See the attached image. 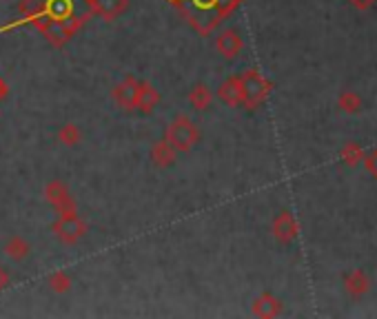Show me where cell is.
I'll list each match as a JSON object with an SVG mask.
<instances>
[{
    "label": "cell",
    "instance_id": "1",
    "mask_svg": "<svg viewBox=\"0 0 377 319\" xmlns=\"http://www.w3.org/2000/svg\"><path fill=\"white\" fill-rule=\"evenodd\" d=\"M92 0H21L18 18L0 27V33L18 27H33L45 36L51 47L62 49L92 21Z\"/></svg>",
    "mask_w": 377,
    "mask_h": 319
},
{
    "label": "cell",
    "instance_id": "2",
    "mask_svg": "<svg viewBox=\"0 0 377 319\" xmlns=\"http://www.w3.org/2000/svg\"><path fill=\"white\" fill-rule=\"evenodd\" d=\"M187 25L200 36H211L240 7L242 0H167Z\"/></svg>",
    "mask_w": 377,
    "mask_h": 319
},
{
    "label": "cell",
    "instance_id": "3",
    "mask_svg": "<svg viewBox=\"0 0 377 319\" xmlns=\"http://www.w3.org/2000/svg\"><path fill=\"white\" fill-rule=\"evenodd\" d=\"M165 140L175 148L177 153H189L191 148L200 142V129L189 116H177L167 126Z\"/></svg>",
    "mask_w": 377,
    "mask_h": 319
},
{
    "label": "cell",
    "instance_id": "4",
    "mask_svg": "<svg viewBox=\"0 0 377 319\" xmlns=\"http://www.w3.org/2000/svg\"><path fill=\"white\" fill-rule=\"evenodd\" d=\"M51 231L62 244L74 247V244H78L87 235V222L78 215V209L67 211V213H58V220L53 222Z\"/></svg>",
    "mask_w": 377,
    "mask_h": 319
},
{
    "label": "cell",
    "instance_id": "5",
    "mask_svg": "<svg viewBox=\"0 0 377 319\" xmlns=\"http://www.w3.org/2000/svg\"><path fill=\"white\" fill-rule=\"evenodd\" d=\"M242 107L246 109H256L264 102V98L268 96V89H271V85H268L262 76L260 71L256 69H248L244 71L242 76Z\"/></svg>",
    "mask_w": 377,
    "mask_h": 319
},
{
    "label": "cell",
    "instance_id": "6",
    "mask_svg": "<svg viewBox=\"0 0 377 319\" xmlns=\"http://www.w3.org/2000/svg\"><path fill=\"white\" fill-rule=\"evenodd\" d=\"M45 200L51 204V209L56 213H67V211H76V200L71 195L69 186L62 180H51L45 186Z\"/></svg>",
    "mask_w": 377,
    "mask_h": 319
},
{
    "label": "cell",
    "instance_id": "7",
    "mask_svg": "<svg viewBox=\"0 0 377 319\" xmlns=\"http://www.w3.org/2000/svg\"><path fill=\"white\" fill-rule=\"evenodd\" d=\"M244 47V38H242V33L238 29H222L218 33V38H215V49H218V53L222 55V58L226 60H233V58H238L240 51Z\"/></svg>",
    "mask_w": 377,
    "mask_h": 319
},
{
    "label": "cell",
    "instance_id": "8",
    "mask_svg": "<svg viewBox=\"0 0 377 319\" xmlns=\"http://www.w3.org/2000/svg\"><path fill=\"white\" fill-rule=\"evenodd\" d=\"M138 78L136 76H127L122 82H118L111 91L114 102L122 109V111H136V98H138Z\"/></svg>",
    "mask_w": 377,
    "mask_h": 319
},
{
    "label": "cell",
    "instance_id": "9",
    "mask_svg": "<svg viewBox=\"0 0 377 319\" xmlns=\"http://www.w3.org/2000/svg\"><path fill=\"white\" fill-rule=\"evenodd\" d=\"M131 0H92L94 5V16H100L102 21L114 23L129 9Z\"/></svg>",
    "mask_w": 377,
    "mask_h": 319
},
{
    "label": "cell",
    "instance_id": "10",
    "mask_svg": "<svg viewBox=\"0 0 377 319\" xmlns=\"http://www.w3.org/2000/svg\"><path fill=\"white\" fill-rule=\"evenodd\" d=\"M160 104V93L151 82L140 80L138 82V98H136V111L140 114H153V109Z\"/></svg>",
    "mask_w": 377,
    "mask_h": 319
},
{
    "label": "cell",
    "instance_id": "11",
    "mask_svg": "<svg viewBox=\"0 0 377 319\" xmlns=\"http://www.w3.org/2000/svg\"><path fill=\"white\" fill-rule=\"evenodd\" d=\"M175 158H177V151L167 142V140H158L153 142L151 151H149V160L155 168H169L175 164Z\"/></svg>",
    "mask_w": 377,
    "mask_h": 319
},
{
    "label": "cell",
    "instance_id": "12",
    "mask_svg": "<svg viewBox=\"0 0 377 319\" xmlns=\"http://www.w3.org/2000/svg\"><path fill=\"white\" fill-rule=\"evenodd\" d=\"M218 98L226 107H240L242 104V80L240 76H231L218 87Z\"/></svg>",
    "mask_w": 377,
    "mask_h": 319
},
{
    "label": "cell",
    "instance_id": "13",
    "mask_svg": "<svg viewBox=\"0 0 377 319\" xmlns=\"http://www.w3.org/2000/svg\"><path fill=\"white\" fill-rule=\"evenodd\" d=\"M211 100H213V93H211V89L204 82H197L189 91V104L195 111H207L211 107Z\"/></svg>",
    "mask_w": 377,
    "mask_h": 319
},
{
    "label": "cell",
    "instance_id": "14",
    "mask_svg": "<svg viewBox=\"0 0 377 319\" xmlns=\"http://www.w3.org/2000/svg\"><path fill=\"white\" fill-rule=\"evenodd\" d=\"M5 253L7 257H11L13 261H23L29 257L31 253V247H29V242L21 235H11L7 242H5Z\"/></svg>",
    "mask_w": 377,
    "mask_h": 319
},
{
    "label": "cell",
    "instance_id": "15",
    "mask_svg": "<svg viewBox=\"0 0 377 319\" xmlns=\"http://www.w3.org/2000/svg\"><path fill=\"white\" fill-rule=\"evenodd\" d=\"M273 233L280 242H291L295 237V222L289 213H280L273 222Z\"/></svg>",
    "mask_w": 377,
    "mask_h": 319
},
{
    "label": "cell",
    "instance_id": "16",
    "mask_svg": "<svg viewBox=\"0 0 377 319\" xmlns=\"http://www.w3.org/2000/svg\"><path fill=\"white\" fill-rule=\"evenodd\" d=\"M280 310H282V304L273 295H262V297L256 299V304H253V313L258 317H275Z\"/></svg>",
    "mask_w": 377,
    "mask_h": 319
},
{
    "label": "cell",
    "instance_id": "17",
    "mask_svg": "<svg viewBox=\"0 0 377 319\" xmlns=\"http://www.w3.org/2000/svg\"><path fill=\"white\" fill-rule=\"evenodd\" d=\"M71 286H74V279H71V275L67 271H56V273L49 275V288H51V293L65 295Z\"/></svg>",
    "mask_w": 377,
    "mask_h": 319
},
{
    "label": "cell",
    "instance_id": "18",
    "mask_svg": "<svg viewBox=\"0 0 377 319\" xmlns=\"http://www.w3.org/2000/svg\"><path fill=\"white\" fill-rule=\"evenodd\" d=\"M58 140H60V144H65V146H76V144H80V140H82L80 126L74 124V122L62 124V126L58 129Z\"/></svg>",
    "mask_w": 377,
    "mask_h": 319
},
{
    "label": "cell",
    "instance_id": "19",
    "mask_svg": "<svg viewBox=\"0 0 377 319\" xmlns=\"http://www.w3.org/2000/svg\"><path fill=\"white\" fill-rule=\"evenodd\" d=\"M11 286V275L5 266H0V291H5Z\"/></svg>",
    "mask_w": 377,
    "mask_h": 319
},
{
    "label": "cell",
    "instance_id": "20",
    "mask_svg": "<svg viewBox=\"0 0 377 319\" xmlns=\"http://www.w3.org/2000/svg\"><path fill=\"white\" fill-rule=\"evenodd\" d=\"M7 91H9V89H7L5 80H3V78H0V102H3V100L7 98Z\"/></svg>",
    "mask_w": 377,
    "mask_h": 319
}]
</instances>
